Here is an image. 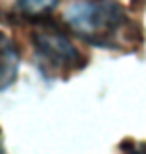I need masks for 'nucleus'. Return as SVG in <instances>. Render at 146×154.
Wrapping results in <instances>:
<instances>
[{"label":"nucleus","mask_w":146,"mask_h":154,"mask_svg":"<svg viewBox=\"0 0 146 154\" xmlns=\"http://www.w3.org/2000/svg\"><path fill=\"white\" fill-rule=\"evenodd\" d=\"M124 154H146V144H140V146H132V148H128Z\"/></svg>","instance_id":"obj_5"},{"label":"nucleus","mask_w":146,"mask_h":154,"mask_svg":"<svg viewBox=\"0 0 146 154\" xmlns=\"http://www.w3.org/2000/svg\"><path fill=\"white\" fill-rule=\"evenodd\" d=\"M30 42L36 66L42 76L50 80H66L68 76L80 72L88 64L86 54L80 52V48L66 34V30L48 16L32 22Z\"/></svg>","instance_id":"obj_2"},{"label":"nucleus","mask_w":146,"mask_h":154,"mask_svg":"<svg viewBox=\"0 0 146 154\" xmlns=\"http://www.w3.org/2000/svg\"><path fill=\"white\" fill-rule=\"evenodd\" d=\"M0 154H6V150H4V136H2V130H0Z\"/></svg>","instance_id":"obj_6"},{"label":"nucleus","mask_w":146,"mask_h":154,"mask_svg":"<svg viewBox=\"0 0 146 154\" xmlns=\"http://www.w3.org/2000/svg\"><path fill=\"white\" fill-rule=\"evenodd\" d=\"M20 50L16 42L0 30V92L8 90L18 78Z\"/></svg>","instance_id":"obj_3"},{"label":"nucleus","mask_w":146,"mask_h":154,"mask_svg":"<svg viewBox=\"0 0 146 154\" xmlns=\"http://www.w3.org/2000/svg\"><path fill=\"white\" fill-rule=\"evenodd\" d=\"M64 22L72 34L96 48L132 52L142 44L140 24L118 0H68Z\"/></svg>","instance_id":"obj_1"},{"label":"nucleus","mask_w":146,"mask_h":154,"mask_svg":"<svg viewBox=\"0 0 146 154\" xmlns=\"http://www.w3.org/2000/svg\"><path fill=\"white\" fill-rule=\"evenodd\" d=\"M60 0H14V14L12 22L26 20V22H36L40 18L50 16V12L58 6Z\"/></svg>","instance_id":"obj_4"}]
</instances>
